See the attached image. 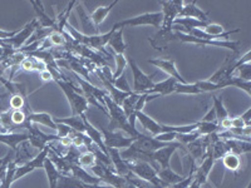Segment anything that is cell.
Masks as SVG:
<instances>
[{"label": "cell", "instance_id": "obj_53", "mask_svg": "<svg viewBox=\"0 0 251 188\" xmlns=\"http://www.w3.org/2000/svg\"><path fill=\"white\" fill-rule=\"evenodd\" d=\"M9 95V93H0V98H5V97H8ZM3 108H1V107H0V114L3 113Z\"/></svg>", "mask_w": 251, "mask_h": 188}, {"label": "cell", "instance_id": "obj_14", "mask_svg": "<svg viewBox=\"0 0 251 188\" xmlns=\"http://www.w3.org/2000/svg\"><path fill=\"white\" fill-rule=\"evenodd\" d=\"M30 4L33 5V9L35 12V19L38 20L39 28L42 29H51V30H57V19L50 18L47 14L46 9H44L43 1H38V0H31Z\"/></svg>", "mask_w": 251, "mask_h": 188}, {"label": "cell", "instance_id": "obj_3", "mask_svg": "<svg viewBox=\"0 0 251 188\" xmlns=\"http://www.w3.org/2000/svg\"><path fill=\"white\" fill-rule=\"evenodd\" d=\"M127 163H128V168L131 173H133L136 177L146 181V182H150L156 188H167V186L158 178V174H157L158 171L151 163L146 162V161H133V162Z\"/></svg>", "mask_w": 251, "mask_h": 188}, {"label": "cell", "instance_id": "obj_24", "mask_svg": "<svg viewBox=\"0 0 251 188\" xmlns=\"http://www.w3.org/2000/svg\"><path fill=\"white\" fill-rule=\"evenodd\" d=\"M207 13L203 12L201 8H199L196 1H190V3H185L182 10H181L177 18H192V19L201 20V22H207Z\"/></svg>", "mask_w": 251, "mask_h": 188}, {"label": "cell", "instance_id": "obj_37", "mask_svg": "<svg viewBox=\"0 0 251 188\" xmlns=\"http://www.w3.org/2000/svg\"><path fill=\"white\" fill-rule=\"evenodd\" d=\"M114 60H116V70L114 73H112V82L114 79H117L118 77L123 74V71H125L126 67L128 66V60L127 58L125 57V54H114L113 53Z\"/></svg>", "mask_w": 251, "mask_h": 188}, {"label": "cell", "instance_id": "obj_45", "mask_svg": "<svg viewBox=\"0 0 251 188\" xmlns=\"http://www.w3.org/2000/svg\"><path fill=\"white\" fill-rule=\"evenodd\" d=\"M112 84H113V86L116 87L117 89H120V91L126 92V93H133L131 89V87H129L128 82H127V78L125 77V74H122L121 77H118L117 79H114L113 82H112Z\"/></svg>", "mask_w": 251, "mask_h": 188}, {"label": "cell", "instance_id": "obj_38", "mask_svg": "<svg viewBox=\"0 0 251 188\" xmlns=\"http://www.w3.org/2000/svg\"><path fill=\"white\" fill-rule=\"evenodd\" d=\"M10 118H12L13 127L18 128V127H23L25 128L26 124H28V119H26V113L24 112V109H17V111H13L10 113Z\"/></svg>", "mask_w": 251, "mask_h": 188}, {"label": "cell", "instance_id": "obj_17", "mask_svg": "<svg viewBox=\"0 0 251 188\" xmlns=\"http://www.w3.org/2000/svg\"><path fill=\"white\" fill-rule=\"evenodd\" d=\"M24 112L26 113V119L29 123H33V124H42L47 128L54 129L57 131L58 124L54 122V118L51 117L50 114L48 113H39V112H31L30 107H29V103L24 108Z\"/></svg>", "mask_w": 251, "mask_h": 188}, {"label": "cell", "instance_id": "obj_35", "mask_svg": "<svg viewBox=\"0 0 251 188\" xmlns=\"http://www.w3.org/2000/svg\"><path fill=\"white\" fill-rule=\"evenodd\" d=\"M175 93L188 94V95H199V94H202V92L199 89V87L195 83H177Z\"/></svg>", "mask_w": 251, "mask_h": 188}, {"label": "cell", "instance_id": "obj_18", "mask_svg": "<svg viewBox=\"0 0 251 188\" xmlns=\"http://www.w3.org/2000/svg\"><path fill=\"white\" fill-rule=\"evenodd\" d=\"M174 39H176V34H175V30L171 29V30H166V29L160 28V30L157 31L156 34L152 38H150V43L153 47L156 50H165L169 46L170 42H172Z\"/></svg>", "mask_w": 251, "mask_h": 188}, {"label": "cell", "instance_id": "obj_19", "mask_svg": "<svg viewBox=\"0 0 251 188\" xmlns=\"http://www.w3.org/2000/svg\"><path fill=\"white\" fill-rule=\"evenodd\" d=\"M83 120H84V125H86V134H87V136L91 138V141L94 143V144L97 145L98 149H100V152H103V153L106 154V156H108V149L106 148L104 142H103L102 132H100V129L96 128L93 124H91V122L88 120V118H87L86 114H83Z\"/></svg>", "mask_w": 251, "mask_h": 188}, {"label": "cell", "instance_id": "obj_8", "mask_svg": "<svg viewBox=\"0 0 251 188\" xmlns=\"http://www.w3.org/2000/svg\"><path fill=\"white\" fill-rule=\"evenodd\" d=\"M128 66L132 70V74H133V88H132V92L137 94H142L149 92L150 89L153 87V80L152 78L156 75V73H153L152 75L146 74L141 70V68L138 67V64L134 62L133 59L128 60Z\"/></svg>", "mask_w": 251, "mask_h": 188}, {"label": "cell", "instance_id": "obj_6", "mask_svg": "<svg viewBox=\"0 0 251 188\" xmlns=\"http://www.w3.org/2000/svg\"><path fill=\"white\" fill-rule=\"evenodd\" d=\"M240 28L234 29V30H224V26L216 23H207V25L201 30V29H194L191 30L190 35H194L196 38L206 40H227V37L239 33Z\"/></svg>", "mask_w": 251, "mask_h": 188}, {"label": "cell", "instance_id": "obj_34", "mask_svg": "<svg viewBox=\"0 0 251 188\" xmlns=\"http://www.w3.org/2000/svg\"><path fill=\"white\" fill-rule=\"evenodd\" d=\"M223 163L225 165V168L228 171L237 172L241 167V158L237 154L231 153V152H227L225 156L223 157Z\"/></svg>", "mask_w": 251, "mask_h": 188}, {"label": "cell", "instance_id": "obj_50", "mask_svg": "<svg viewBox=\"0 0 251 188\" xmlns=\"http://www.w3.org/2000/svg\"><path fill=\"white\" fill-rule=\"evenodd\" d=\"M39 77H40V80H42L43 83L51 82V80H54V78H53V75H51V73L48 70V69L39 71Z\"/></svg>", "mask_w": 251, "mask_h": 188}, {"label": "cell", "instance_id": "obj_51", "mask_svg": "<svg viewBox=\"0 0 251 188\" xmlns=\"http://www.w3.org/2000/svg\"><path fill=\"white\" fill-rule=\"evenodd\" d=\"M18 30H13V31H6V30H1L0 29V40H5V39H9V38L14 37L15 34H17Z\"/></svg>", "mask_w": 251, "mask_h": 188}, {"label": "cell", "instance_id": "obj_16", "mask_svg": "<svg viewBox=\"0 0 251 188\" xmlns=\"http://www.w3.org/2000/svg\"><path fill=\"white\" fill-rule=\"evenodd\" d=\"M236 62L237 58H227L226 62L224 63V66L220 69H217L210 79H207L208 82L214 83V84H221L223 82L227 80L228 78H231L234 75V71L237 68Z\"/></svg>", "mask_w": 251, "mask_h": 188}, {"label": "cell", "instance_id": "obj_48", "mask_svg": "<svg viewBox=\"0 0 251 188\" xmlns=\"http://www.w3.org/2000/svg\"><path fill=\"white\" fill-rule=\"evenodd\" d=\"M202 122H210V123H217V118H216V113H215V109L214 107H212L210 111L207 112V113L205 114L202 117Z\"/></svg>", "mask_w": 251, "mask_h": 188}, {"label": "cell", "instance_id": "obj_12", "mask_svg": "<svg viewBox=\"0 0 251 188\" xmlns=\"http://www.w3.org/2000/svg\"><path fill=\"white\" fill-rule=\"evenodd\" d=\"M103 136V142L106 148H128L129 145L133 143V138L131 137H125L120 131H109L107 128H100Z\"/></svg>", "mask_w": 251, "mask_h": 188}, {"label": "cell", "instance_id": "obj_40", "mask_svg": "<svg viewBox=\"0 0 251 188\" xmlns=\"http://www.w3.org/2000/svg\"><path fill=\"white\" fill-rule=\"evenodd\" d=\"M96 161L97 160H96L94 154L92 152L86 151L80 153L78 157V165H80L83 168H91L92 165L96 164Z\"/></svg>", "mask_w": 251, "mask_h": 188}, {"label": "cell", "instance_id": "obj_49", "mask_svg": "<svg viewBox=\"0 0 251 188\" xmlns=\"http://www.w3.org/2000/svg\"><path fill=\"white\" fill-rule=\"evenodd\" d=\"M231 125L232 128H236V129H243L245 128V127H248V125H245V123H244V120L239 117H234L231 118Z\"/></svg>", "mask_w": 251, "mask_h": 188}, {"label": "cell", "instance_id": "obj_46", "mask_svg": "<svg viewBox=\"0 0 251 188\" xmlns=\"http://www.w3.org/2000/svg\"><path fill=\"white\" fill-rule=\"evenodd\" d=\"M195 84L199 87V89H200L202 93H210V92L220 91V88L217 84L210 83L208 80H197V82H195Z\"/></svg>", "mask_w": 251, "mask_h": 188}, {"label": "cell", "instance_id": "obj_39", "mask_svg": "<svg viewBox=\"0 0 251 188\" xmlns=\"http://www.w3.org/2000/svg\"><path fill=\"white\" fill-rule=\"evenodd\" d=\"M219 131V123H210V122H199V128H197V133L200 134L201 137L203 136H210L212 133H216Z\"/></svg>", "mask_w": 251, "mask_h": 188}, {"label": "cell", "instance_id": "obj_54", "mask_svg": "<svg viewBox=\"0 0 251 188\" xmlns=\"http://www.w3.org/2000/svg\"><path fill=\"white\" fill-rule=\"evenodd\" d=\"M246 188H251V183H249V185L246 186Z\"/></svg>", "mask_w": 251, "mask_h": 188}, {"label": "cell", "instance_id": "obj_23", "mask_svg": "<svg viewBox=\"0 0 251 188\" xmlns=\"http://www.w3.org/2000/svg\"><path fill=\"white\" fill-rule=\"evenodd\" d=\"M108 156L111 158L112 165H113L114 172L120 176L127 177L131 171L128 168V163L126 162L123 160L122 157H121V152L120 149H114V148H108Z\"/></svg>", "mask_w": 251, "mask_h": 188}, {"label": "cell", "instance_id": "obj_25", "mask_svg": "<svg viewBox=\"0 0 251 188\" xmlns=\"http://www.w3.org/2000/svg\"><path fill=\"white\" fill-rule=\"evenodd\" d=\"M177 80L174 78L169 77L167 79L162 80V82L154 83L153 87L150 89L149 92H146L147 94H157V95H161V97H165V95H170V94L175 93V89H176Z\"/></svg>", "mask_w": 251, "mask_h": 188}, {"label": "cell", "instance_id": "obj_1", "mask_svg": "<svg viewBox=\"0 0 251 188\" xmlns=\"http://www.w3.org/2000/svg\"><path fill=\"white\" fill-rule=\"evenodd\" d=\"M104 106H106L107 111H108V117L111 118V122L107 125V129L120 132L123 131L128 134L129 137L133 138V140L141 133L137 129L131 128V125L128 123V118L126 117L125 112L122 111V108L120 106H117L116 103L112 102L108 94L104 97Z\"/></svg>", "mask_w": 251, "mask_h": 188}, {"label": "cell", "instance_id": "obj_32", "mask_svg": "<svg viewBox=\"0 0 251 188\" xmlns=\"http://www.w3.org/2000/svg\"><path fill=\"white\" fill-rule=\"evenodd\" d=\"M44 171H46L47 178H48L49 182V188H57L58 182H59L60 178V172L58 171V168L55 167V164L51 162L49 158H47L46 162L43 165Z\"/></svg>", "mask_w": 251, "mask_h": 188}, {"label": "cell", "instance_id": "obj_13", "mask_svg": "<svg viewBox=\"0 0 251 188\" xmlns=\"http://www.w3.org/2000/svg\"><path fill=\"white\" fill-rule=\"evenodd\" d=\"M178 148L181 149H186L183 148V145L178 142H172L170 143L169 145H166L163 148L157 149L156 152L151 153V160L154 164H158L161 168H169L170 167V161H171V157L175 152L177 151Z\"/></svg>", "mask_w": 251, "mask_h": 188}, {"label": "cell", "instance_id": "obj_28", "mask_svg": "<svg viewBox=\"0 0 251 188\" xmlns=\"http://www.w3.org/2000/svg\"><path fill=\"white\" fill-rule=\"evenodd\" d=\"M71 176L75 177V178H78V180L84 183H89V185H100V183H102L100 178L88 173L86 168H83V167L75 164V163H72L71 164Z\"/></svg>", "mask_w": 251, "mask_h": 188}, {"label": "cell", "instance_id": "obj_22", "mask_svg": "<svg viewBox=\"0 0 251 188\" xmlns=\"http://www.w3.org/2000/svg\"><path fill=\"white\" fill-rule=\"evenodd\" d=\"M118 4V0H114V1H112L109 5H106V6H98V8H96L93 10V12L91 13V15H89V18H91L92 23H93L94 28H96V30H97V33L100 34V24L106 20V18L108 17L109 13L112 12V9L114 8V6L117 5Z\"/></svg>", "mask_w": 251, "mask_h": 188}, {"label": "cell", "instance_id": "obj_4", "mask_svg": "<svg viewBox=\"0 0 251 188\" xmlns=\"http://www.w3.org/2000/svg\"><path fill=\"white\" fill-rule=\"evenodd\" d=\"M163 22V15L161 12L154 13H143V14L136 15L133 18H128V19L121 20L118 23L113 25V29L118 30V29H123L125 26H141V25H151L154 28H161Z\"/></svg>", "mask_w": 251, "mask_h": 188}, {"label": "cell", "instance_id": "obj_10", "mask_svg": "<svg viewBox=\"0 0 251 188\" xmlns=\"http://www.w3.org/2000/svg\"><path fill=\"white\" fill-rule=\"evenodd\" d=\"M25 129L28 131L29 136V144L33 147V148L39 149V152L42 149H44L49 143L55 142V141H59V136L58 134H46L40 131L39 128H37L33 123H28L25 127Z\"/></svg>", "mask_w": 251, "mask_h": 188}, {"label": "cell", "instance_id": "obj_52", "mask_svg": "<svg viewBox=\"0 0 251 188\" xmlns=\"http://www.w3.org/2000/svg\"><path fill=\"white\" fill-rule=\"evenodd\" d=\"M240 118L244 120L245 125H251V108H249L245 113H243L240 116Z\"/></svg>", "mask_w": 251, "mask_h": 188}, {"label": "cell", "instance_id": "obj_2", "mask_svg": "<svg viewBox=\"0 0 251 188\" xmlns=\"http://www.w3.org/2000/svg\"><path fill=\"white\" fill-rule=\"evenodd\" d=\"M54 82L59 86V88L62 89V92L64 93L67 99H68L69 106L72 108V116H82V114H86V112L89 108V104L87 102L86 97L83 95L82 89L75 86L69 79H55Z\"/></svg>", "mask_w": 251, "mask_h": 188}, {"label": "cell", "instance_id": "obj_29", "mask_svg": "<svg viewBox=\"0 0 251 188\" xmlns=\"http://www.w3.org/2000/svg\"><path fill=\"white\" fill-rule=\"evenodd\" d=\"M55 123H60L71 129L79 133H86V125H84V120H83V114L82 116H72L68 118H54Z\"/></svg>", "mask_w": 251, "mask_h": 188}, {"label": "cell", "instance_id": "obj_41", "mask_svg": "<svg viewBox=\"0 0 251 188\" xmlns=\"http://www.w3.org/2000/svg\"><path fill=\"white\" fill-rule=\"evenodd\" d=\"M28 104L26 94H14L10 98V109L17 111V109H24Z\"/></svg>", "mask_w": 251, "mask_h": 188}, {"label": "cell", "instance_id": "obj_42", "mask_svg": "<svg viewBox=\"0 0 251 188\" xmlns=\"http://www.w3.org/2000/svg\"><path fill=\"white\" fill-rule=\"evenodd\" d=\"M13 158V151H9L3 158H0V182L3 183L6 177V172H8V167L12 162Z\"/></svg>", "mask_w": 251, "mask_h": 188}, {"label": "cell", "instance_id": "obj_43", "mask_svg": "<svg viewBox=\"0 0 251 188\" xmlns=\"http://www.w3.org/2000/svg\"><path fill=\"white\" fill-rule=\"evenodd\" d=\"M235 77L240 78L243 80H248L250 82L251 78V64L250 63H246V64H243V66L237 67L236 70L234 71Z\"/></svg>", "mask_w": 251, "mask_h": 188}, {"label": "cell", "instance_id": "obj_11", "mask_svg": "<svg viewBox=\"0 0 251 188\" xmlns=\"http://www.w3.org/2000/svg\"><path fill=\"white\" fill-rule=\"evenodd\" d=\"M49 149L50 148H49V144H48L46 148L42 149V151H40L39 153L33 158V160L28 161V162L23 163V164L18 165L17 171H15V174H14V182L15 181L20 180V178H23V177L26 176V174L34 172L35 169L43 168L44 162H46V160L48 158Z\"/></svg>", "mask_w": 251, "mask_h": 188}, {"label": "cell", "instance_id": "obj_7", "mask_svg": "<svg viewBox=\"0 0 251 188\" xmlns=\"http://www.w3.org/2000/svg\"><path fill=\"white\" fill-rule=\"evenodd\" d=\"M158 4L162 8L161 13L163 15V22L161 28L166 29V30H171L175 19L178 17V14L182 10L185 1H182V0H161V1H158Z\"/></svg>", "mask_w": 251, "mask_h": 188}, {"label": "cell", "instance_id": "obj_5", "mask_svg": "<svg viewBox=\"0 0 251 188\" xmlns=\"http://www.w3.org/2000/svg\"><path fill=\"white\" fill-rule=\"evenodd\" d=\"M175 34H176V39H180L183 43H190V44H196V46L201 47H215V48H226L232 50L234 53H237L239 50L240 42H231V40H206L201 39V38H196L194 35L185 34V33H181V31L175 30Z\"/></svg>", "mask_w": 251, "mask_h": 188}, {"label": "cell", "instance_id": "obj_44", "mask_svg": "<svg viewBox=\"0 0 251 188\" xmlns=\"http://www.w3.org/2000/svg\"><path fill=\"white\" fill-rule=\"evenodd\" d=\"M48 40L50 42L51 47H67V39L64 33L60 34L58 31H53L49 34Z\"/></svg>", "mask_w": 251, "mask_h": 188}, {"label": "cell", "instance_id": "obj_20", "mask_svg": "<svg viewBox=\"0 0 251 188\" xmlns=\"http://www.w3.org/2000/svg\"><path fill=\"white\" fill-rule=\"evenodd\" d=\"M57 188H113L109 185H89V183H84L79 181L75 177L72 176H63L60 174L59 182H58Z\"/></svg>", "mask_w": 251, "mask_h": 188}, {"label": "cell", "instance_id": "obj_30", "mask_svg": "<svg viewBox=\"0 0 251 188\" xmlns=\"http://www.w3.org/2000/svg\"><path fill=\"white\" fill-rule=\"evenodd\" d=\"M157 174H158V178H160L167 187L176 185V183H180L181 181L185 180V176H182V174H177L176 172L172 171L171 167H169V168H160L158 172H157Z\"/></svg>", "mask_w": 251, "mask_h": 188}, {"label": "cell", "instance_id": "obj_27", "mask_svg": "<svg viewBox=\"0 0 251 188\" xmlns=\"http://www.w3.org/2000/svg\"><path fill=\"white\" fill-rule=\"evenodd\" d=\"M107 47H108L109 51L112 50V53H114V54H125L126 50H127V44L123 39V29H118V30L114 31Z\"/></svg>", "mask_w": 251, "mask_h": 188}, {"label": "cell", "instance_id": "obj_31", "mask_svg": "<svg viewBox=\"0 0 251 188\" xmlns=\"http://www.w3.org/2000/svg\"><path fill=\"white\" fill-rule=\"evenodd\" d=\"M77 12H78V15H79V20H80V25L83 26V34L84 35H91V33L93 31L94 35H97V30H96V28H94L93 23H92L91 18H89V15L87 14L86 10H84V8H83V4L82 3H78L77 1Z\"/></svg>", "mask_w": 251, "mask_h": 188}, {"label": "cell", "instance_id": "obj_9", "mask_svg": "<svg viewBox=\"0 0 251 188\" xmlns=\"http://www.w3.org/2000/svg\"><path fill=\"white\" fill-rule=\"evenodd\" d=\"M39 28V24H38V20L31 19L28 24L23 26V29L17 31V34L14 37L9 38V39L3 40L4 43H6L8 46L12 47L14 50H19V49L23 48L24 46H26V43L29 42V39L31 38V35L34 34V31Z\"/></svg>", "mask_w": 251, "mask_h": 188}, {"label": "cell", "instance_id": "obj_26", "mask_svg": "<svg viewBox=\"0 0 251 188\" xmlns=\"http://www.w3.org/2000/svg\"><path fill=\"white\" fill-rule=\"evenodd\" d=\"M26 141H29L28 133H14V132L0 133V143L8 145L14 153L18 149V144H22V143L26 142Z\"/></svg>", "mask_w": 251, "mask_h": 188}, {"label": "cell", "instance_id": "obj_21", "mask_svg": "<svg viewBox=\"0 0 251 188\" xmlns=\"http://www.w3.org/2000/svg\"><path fill=\"white\" fill-rule=\"evenodd\" d=\"M136 119L141 123V125H142V128L145 129L146 133L151 134L152 137H156L160 133H162V124H160L158 122L152 119L151 117H149L143 112H137L136 113Z\"/></svg>", "mask_w": 251, "mask_h": 188}, {"label": "cell", "instance_id": "obj_33", "mask_svg": "<svg viewBox=\"0 0 251 188\" xmlns=\"http://www.w3.org/2000/svg\"><path fill=\"white\" fill-rule=\"evenodd\" d=\"M217 86H219L220 91L224 88H227V87H235V88L243 89V91L248 94L249 97L251 95V83L248 82V80L240 79V78L235 77V75H232L231 78H228L227 80L223 82L221 84H217Z\"/></svg>", "mask_w": 251, "mask_h": 188}, {"label": "cell", "instance_id": "obj_47", "mask_svg": "<svg viewBox=\"0 0 251 188\" xmlns=\"http://www.w3.org/2000/svg\"><path fill=\"white\" fill-rule=\"evenodd\" d=\"M157 141H160V142L163 143H172V142H176L177 140V133H174V132H162L160 133L158 136H156Z\"/></svg>", "mask_w": 251, "mask_h": 188}, {"label": "cell", "instance_id": "obj_15", "mask_svg": "<svg viewBox=\"0 0 251 188\" xmlns=\"http://www.w3.org/2000/svg\"><path fill=\"white\" fill-rule=\"evenodd\" d=\"M147 63H149V64H151V66L156 67V68H158L160 70L165 71L166 74L169 75V77L174 78V79H176L178 83H187L182 77H181V74L178 73V70H177L176 63H175L174 59L156 58V59L147 60Z\"/></svg>", "mask_w": 251, "mask_h": 188}, {"label": "cell", "instance_id": "obj_36", "mask_svg": "<svg viewBox=\"0 0 251 188\" xmlns=\"http://www.w3.org/2000/svg\"><path fill=\"white\" fill-rule=\"evenodd\" d=\"M212 102H214V109H215V113H216V118H217V123L220 120L225 119V118L228 117V112L227 109L225 108L224 106V100L221 95H214L212 97Z\"/></svg>", "mask_w": 251, "mask_h": 188}]
</instances>
